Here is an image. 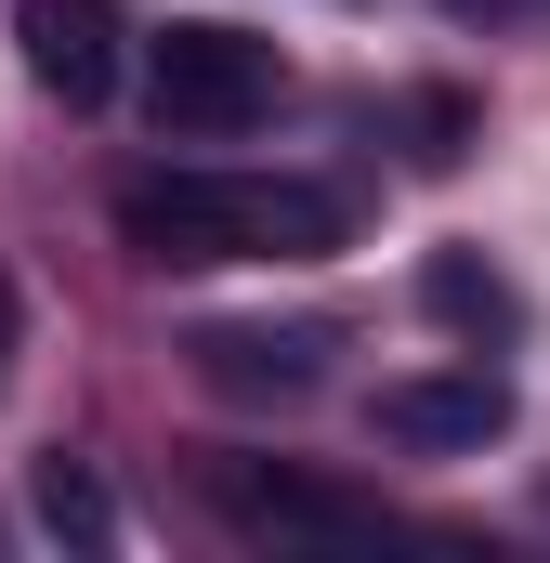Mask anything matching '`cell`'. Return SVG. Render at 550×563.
Returning a JSON list of instances; mask_svg holds the SVG:
<instances>
[{"instance_id": "1", "label": "cell", "mask_w": 550, "mask_h": 563, "mask_svg": "<svg viewBox=\"0 0 550 563\" xmlns=\"http://www.w3.org/2000/svg\"><path fill=\"white\" fill-rule=\"evenodd\" d=\"M119 236L144 263H315L354 236L341 184H263V170H157L119 197Z\"/></svg>"}, {"instance_id": "2", "label": "cell", "mask_w": 550, "mask_h": 563, "mask_svg": "<svg viewBox=\"0 0 550 563\" xmlns=\"http://www.w3.org/2000/svg\"><path fill=\"white\" fill-rule=\"evenodd\" d=\"M275 92H288V53L250 40V26H223V13H197V26H170V40L144 53V106H157L170 144L250 132V119H275Z\"/></svg>"}, {"instance_id": "3", "label": "cell", "mask_w": 550, "mask_h": 563, "mask_svg": "<svg viewBox=\"0 0 550 563\" xmlns=\"http://www.w3.org/2000/svg\"><path fill=\"white\" fill-rule=\"evenodd\" d=\"M512 432V380L472 354V367H419V380H381V445H419V459H459V445H498Z\"/></svg>"}, {"instance_id": "4", "label": "cell", "mask_w": 550, "mask_h": 563, "mask_svg": "<svg viewBox=\"0 0 550 563\" xmlns=\"http://www.w3.org/2000/svg\"><path fill=\"white\" fill-rule=\"evenodd\" d=\"M13 40H26V79H40L66 119H92V106L119 92V13H106V0H13Z\"/></svg>"}, {"instance_id": "5", "label": "cell", "mask_w": 550, "mask_h": 563, "mask_svg": "<svg viewBox=\"0 0 550 563\" xmlns=\"http://www.w3.org/2000/svg\"><path fill=\"white\" fill-rule=\"evenodd\" d=\"M184 354H197V380L237 394V407H301V394L328 380V328H197Z\"/></svg>"}, {"instance_id": "6", "label": "cell", "mask_w": 550, "mask_h": 563, "mask_svg": "<svg viewBox=\"0 0 550 563\" xmlns=\"http://www.w3.org/2000/svg\"><path fill=\"white\" fill-rule=\"evenodd\" d=\"M223 511L250 525V538H367V498H341V485H301V472H223Z\"/></svg>"}, {"instance_id": "7", "label": "cell", "mask_w": 550, "mask_h": 563, "mask_svg": "<svg viewBox=\"0 0 550 563\" xmlns=\"http://www.w3.org/2000/svg\"><path fill=\"white\" fill-rule=\"evenodd\" d=\"M419 314L459 328V341H512V328H525V301H512V276H498L485 250H432V263H419Z\"/></svg>"}, {"instance_id": "8", "label": "cell", "mask_w": 550, "mask_h": 563, "mask_svg": "<svg viewBox=\"0 0 550 563\" xmlns=\"http://www.w3.org/2000/svg\"><path fill=\"white\" fill-rule=\"evenodd\" d=\"M26 485H40V525H53L66 551H106V538H119V498H106V485H92L79 459H40Z\"/></svg>"}, {"instance_id": "9", "label": "cell", "mask_w": 550, "mask_h": 563, "mask_svg": "<svg viewBox=\"0 0 550 563\" xmlns=\"http://www.w3.org/2000/svg\"><path fill=\"white\" fill-rule=\"evenodd\" d=\"M0 380H13V276H0Z\"/></svg>"}]
</instances>
